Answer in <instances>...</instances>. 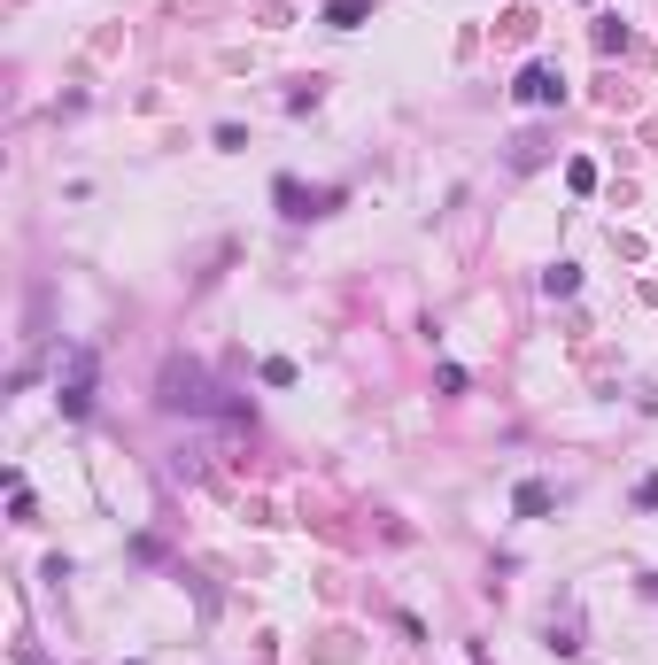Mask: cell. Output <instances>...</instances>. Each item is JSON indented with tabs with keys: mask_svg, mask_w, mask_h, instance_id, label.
Here are the masks:
<instances>
[{
	"mask_svg": "<svg viewBox=\"0 0 658 665\" xmlns=\"http://www.w3.org/2000/svg\"><path fill=\"white\" fill-rule=\"evenodd\" d=\"M566 186H573V194H597V163H589V155H573V163H566Z\"/></svg>",
	"mask_w": 658,
	"mask_h": 665,
	"instance_id": "obj_9",
	"label": "cell"
},
{
	"mask_svg": "<svg viewBox=\"0 0 658 665\" xmlns=\"http://www.w3.org/2000/svg\"><path fill=\"white\" fill-rule=\"evenodd\" d=\"M511 101H519V109H558V101H566V78H558L550 62H527L519 86H511Z\"/></svg>",
	"mask_w": 658,
	"mask_h": 665,
	"instance_id": "obj_4",
	"label": "cell"
},
{
	"mask_svg": "<svg viewBox=\"0 0 658 665\" xmlns=\"http://www.w3.org/2000/svg\"><path fill=\"white\" fill-rule=\"evenodd\" d=\"M256 379H264V387H295V364H287V356H264V364H256Z\"/></svg>",
	"mask_w": 658,
	"mask_h": 665,
	"instance_id": "obj_8",
	"label": "cell"
},
{
	"mask_svg": "<svg viewBox=\"0 0 658 665\" xmlns=\"http://www.w3.org/2000/svg\"><path fill=\"white\" fill-rule=\"evenodd\" d=\"M635 503H643V511H658V472L643 480V488H635Z\"/></svg>",
	"mask_w": 658,
	"mask_h": 665,
	"instance_id": "obj_10",
	"label": "cell"
},
{
	"mask_svg": "<svg viewBox=\"0 0 658 665\" xmlns=\"http://www.w3.org/2000/svg\"><path fill=\"white\" fill-rule=\"evenodd\" d=\"M573 287H581V263H550V271H542V294H550V302H566Z\"/></svg>",
	"mask_w": 658,
	"mask_h": 665,
	"instance_id": "obj_7",
	"label": "cell"
},
{
	"mask_svg": "<svg viewBox=\"0 0 658 665\" xmlns=\"http://www.w3.org/2000/svg\"><path fill=\"white\" fill-rule=\"evenodd\" d=\"M271 202L287 209V217H326V209H341V186H318V194H310V186H302V178H271Z\"/></svg>",
	"mask_w": 658,
	"mask_h": 665,
	"instance_id": "obj_3",
	"label": "cell"
},
{
	"mask_svg": "<svg viewBox=\"0 0 658 665\" xmlns=\"http://www.w3.org/2000/svg\"><path fill=\"white\" fill-rule=\"evenodd\" d=\"M155 403L186 410V418H248V403H233V395L210 379V364H194V356H163V372H155Z\"/></svg>",
	"mask_w": 658,
	"mask_h": 665,
	"instance_id": "obj_1",
	"label": "cell"
},
{
	"mask_svg": "<svg viewBox=\"0 0 658 665\" xmlns=\"http://www.w3.org/2000/svg\"><path fill=\"white\" fill-rule=\"evenodd\" d=\"M93 372H101V356H93V348H70V356H62V372H55L62 418H86V410H93Z\"/></svg>",
	"mask_w": 658,
	"mask_h": 665,
	"instance_id": "obj_2",
	"label": "cell"
},
{
	"mask_svg": "<svg viewBox=\"0 0 658 665\" xmlns=\"http://www.w3.org/2000/svg\"><path fill=\"white\" fill-rule=\"evenodd\" d=\"M326 24L333 31H364V24H372V8H364V0H326Z\"/></svg>",
	"mask_w": 658,
	"mask_h": 665,
	"instance_id": "obj_6",
	"label": "cell"
},
{
	"mask_svg": "<svg viewBox=\"0 0 658 665\" xmlns=\"http://www.w3.org/2000/svg\"><path fill=\"white\" fill-rule=\"evenodd\" d=\"M550 503H558L550 480H519V488H511V511H519V519H550Z\"/></svg>",
	"mask_w": 658,
	"mask_h": 665,
	"instance_id": "obj_5",
	"label": "cell"
}]
</instances>
